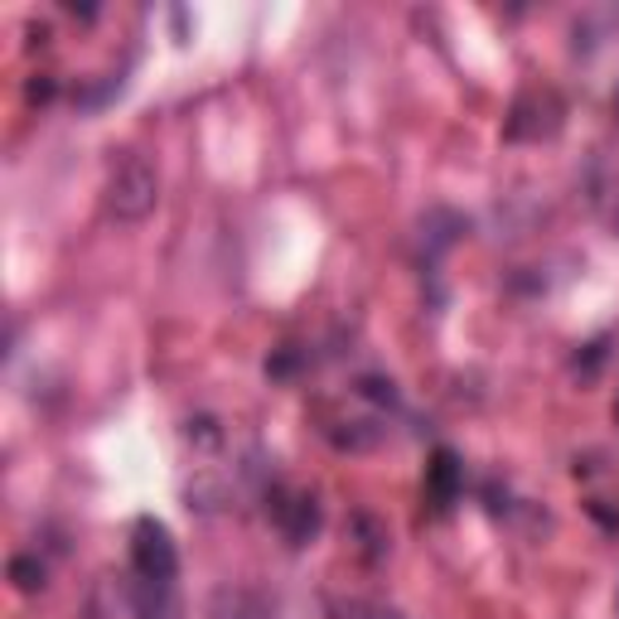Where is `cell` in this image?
I'll return each mask as SVG.
<instances>
[{"instance_id": "6da1fadb", "label": "cell", "mask_w": 619, "mask_h": 619, "mask_svg": "<svg viewBox=\"0 0 619 619\" xmlns=\"http://www.w3.org/2000/svg\"><path fill=\"white\" fill-rule=\"evenodd\" d=\"M155 199H160V179L140 155H121L111 165V179H107V208L111 218L121 223H140L155 214Z\"/></svg>"}, {"instance_id": "7a4b0ae2", "label": "cell", "mask_w": 619, "mask_h": 619, "mask_svg": "<svg viewBox=\"0 0 619 619\" xmlns=\"http://www.w3.org/2000/svg\"><path fill=\"white\" fill-rule=\"evenodd\" d=\"M131 561H136V576H146V581H175V576H179L175 538H170V528H165L160 518H136Z\"/></svg>"}, {"instance_id": "3957f363", "label": "cell", "mask_w": 619, "mask_h": 619, "mask_svg": "<svg viewBox=\"0 0 619 619\" xmlns=\"http://www.w3.org/2000/svg\"><path fill=\"white\" fill-rule=\"evenodd\" d=\"M561 126V102L552 92H528L518 97L513 117H509V140H542Z\"/></svg>"}, {"instance_id": "277c9868", "label": "cell", "mask_w": 619, "mask_h": 619, "mask_svg": "<svg viewBox=\"0 0 619 619\" xmlns=\"http://www.w3.org/2000/svg\"><path fill=\"white\" fill-rule=\"evenodd\" d=\"M126 600H131L136 619H185L175 581H146V576H136V581L126 586Z\"/></svg>"}, {"instance_id": "5b68a950", "label": "cell", "mask_w": 619, "mask_h": 619, "mask_svg": "<svg viewBox=\"0 0 619 619\" xmlns=\"http://www.w3.org/2000/svg\"><path fill=\"white\" fill-rule=\"evenodd\" d=\"M460 489H464V464H460L455 450L441 445L426 464V494H431L435 509H450V503L460 499Z\"/></svg>"}, {"instance_id": "8992f818", "label": "cell", "mask_w": 619, "mask_h": 619, "mask_svg": "<svg viewBox=\"0 0 619 619\" xmlns=\"http://www.w3.org/2000/svg\"><path fill=\"white\" fill-rule=\"evenodd\" d=\"M276 523H281V532H286L291 547H305V542L320 532V503L310 499V494H291V499L276 509Z\"/></svg>"}, {"instance_id": "52a82bcc", "label": "cell", "mask_w": 619, "mask_h": 619, "mask_svg": "<svg viewBox=\"0 0 619 619\" xmlns=\"http://www.w3.org/2000/svg\"><path fill=\"white\" fill-rule=\"evenodd\" d=\"M208 619H262V605L252 600V590H243V586H223V590H214V600H208Z\"/></svg>"}, {"instance_id": "ba28073f", "label": "cell", "mask_w": 619, "mask_h": 619, "mask_svg": "<svg viewBox=\"0 0 619 619\" xmlns=\"http://www.w3.org/2000/svg\"><path fill=\"white\" fill-rule=\"evenodd\" d=\"M383 435L387 426H377V421H340V426H330V441L340 445V450H373V445H383Z\"/></svg>"}, {"instance_id": "9c48e42d", "label": "cell", "mask_w": 619, "mask_h": 619, "mask_svg": "<svg viewBox=\"0 0 619 619\" xmlns=\"http://www.w3.org/2000/svg\"><path fill=\"white\" fill-rule=\"evenodd\" d=\"M10 581H16V590H24V596H35V590H45L49 581V571H45V561L39 557H10Z\"/></svg>"}, {"instance_id": "30bf717a", "label": "cell", "mask_w": 619, "mask_h": 619, "mask_svg": "<svg viewBox=\"0 0 619 619\" xmlns=\"http://www.w3.org/2000/svg\"><path fill=\"white\" fill-rule=\"evenodd\" d=\"M354 528H358V538H363V557H369V561H383V557H387V528L377 523L373 513H358Z\"/></svg>"}, {"instance_id": "8fae6325", "label": "cell", "mask_w": 619, "mask_h": 619, "mask_svg": "<svg viewBox=\"0 0 619 619\" xmlns=\"http://www.w3.org/2000/svg\"><path fill=\"white\" fill-rule=\"evenodd\" d=\"M358 397H369V402H377V406H392L397 402V387L387 383V377H358Z\"/></svg>"}, {"instance_id": "7c38bea8", "label": "cell", "mask_w": 619, "mask_h": 619, "mask_svg": "<svg viewBox=\"0 0 619 619\" xmlns=\"http://www.w3.org/2000/svg\"><path fill=\"white\" fill-rule=\"evenodd\" d=\"M301 369V348H281L276 358H266V377H291Z\"/></svg>"}, {"instance_id": "4fadbf2b", "label": "cell", "mask_w": 619, "mask_h": 619, "mask_svg": "<svg viewBox=\"0 0 619 619\" xmlns=\"http://www.w3.org/2000/svg\"><path fill=\"white\" fill-rule=\"evenodd\" d=\"M189 441H199V445H208V450H214V445L223 441L218 421H214V416H199V421H189Z\"/></svg>"}, {"instance_id": "5bb4252c", "label": "cell", "mask_w": 619, "mask_h": 619, "mask_svg": "<svg viewBox=\"0 0 619 619\" xmlns=\"http://www.w3.org/2000/svg\"><path fill=\"white\" fill-rule=\"evenodd\" d=\"M53 97V78H35L30 82V102H49Z\"/></svg>"}, {"instance_id": "9a60e30c", "label": "cell", "mask_w": 619, "mask_h": 619, "mask_svg": "<svg viewBox=\"0 0 619 619\" xmlns=\"http://www.w3.org/2000/svg\"><path fill=\"white\" fill-rule=\"evenodd\" d=\"M88 619H102V590H97V596L88 600Z\"/></svg>"}, {"instance_id": "2e32d148", "label": "cell", "mask_w": 619, "mask_h": 619, "mask_svg": "<svg viewBox=\"0 0 619 619\" xmlns=\"http://www.w3.org/2000/svg\"><path fill=\"white\" fill-rule=\"evenodd\" d=\"M373 619H402V615H392V610H387V615H373Z\"/></svg>"}]
</instances>
